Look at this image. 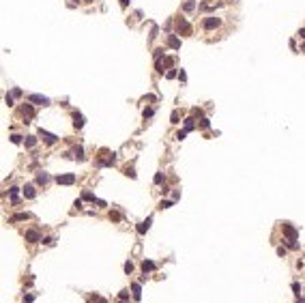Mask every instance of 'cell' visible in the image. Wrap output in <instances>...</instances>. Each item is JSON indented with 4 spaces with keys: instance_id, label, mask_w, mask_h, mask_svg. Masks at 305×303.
<instances>
[{
    "instance_id": "cell-10",
    "label": "cell",
    "mask_w": 305,
    "mask_h": 303,
    "mask_svg": "<svg viewBox=\"0 0 305 303\" xmlns=\"http://www.w3.org/2000/svg\"><path fill=\"white\" fill-rule=\"evenodd\" d=\"M26 241L28 243H37V241H41V237H39L37 230H26Z\"/></svg>"
},
{
    "instance_id": "cell-20",
    "label": "cell",
    "mask_w": 305,
    "mask_h": 303,
    "mask_svg": "<svg viewBox=\"0 0 305 303\" xmlns=\"http://www.w3.org/2000/svg\"><path fill=\"white\" fill-rule=\"evenodd\" d=\"M193 127H196V118H185V129L191 131Z\"/></svg>"
},
{
    "instance_id": "cell-38",
    "label": "cell",
    "mask_w": 305,
    "mask_h": 303,
    "mask_svg": "<svg viewBox=\"0 0 305 303\" xmlns=\"http://www.w3.org/2000/svg\"><path fill=\"white\" fill-rule=\"evenodd\" d=\"M110 219H114V221H121V215H118V213H110Z\"/></svg>"
},
{
    "instance_id": "cell-4",
    "label": "cell",
    "mask_w": 305,
    "mask_h": 303,
    "mask_svg": "<svg viewBox=\"0 0 305 303\" xmlns=\"http://www.w3.org/2000/svg\"><path fill=\"white\" fill-rule=\"evenodd\" d=\"M56 183H60V185H73L75 183V174H58L56 176Z\"/></svg>"
},
{
    "instance_id": "cell-25",
    "label": "cell",
    "mask_w": 305,
    "mask_h": 303,
    "mask_svg": "<svg viewBox=\"0 0 305 303\" xmlns=\"http://www.w3.org/2000/svg\"><path fill=\"white\" fill-rule=\"evenodd\" d=\"M211 127V121L209 118H200V129H209Z\"/></svg>"
},
{
    "instance_id": "cell-5",
    "label": "cell",
    "mask_w": 305,
    "mask_h": 303,
    "mask_svg": "<svg viewBox=\"0 0 305 303\" xmlns=\"http://www.w3.org/2000/svg\"><path fill=\"white\" fill-rule=\"evenodd\" d=\"M284 234L288 237V241H286V243H290V241H297V230H294L290 224H284Z\"/></svg>"
},
{
    "instance_id": "cell-19",
    "label": "cell",
    "mask_w": 305,
    "mask_h": 303,
    "mask_svg": "<svg viewBox=\"0 0 305 303\" xmlns=\"http://www.w3.org/2000/svg\"><path fill=\"white\" fill-rule=\"evenodd\" d=\"M24 144H26L28 148H32V146H37V138H35V135H26V140H24Z\"/></svg>"
},
{
    "instance_id": "cell-35",
    "label": "cell",
    "mask_w": 305,
    "mask_h": 303,
    "mask_svg": "<svg viewBox=\"0 0 305 303\" xmlns=\"http://www.w3.org/2000/svg\"><path fill=\"white\" fill-rule=\"evenodd\" d=\"M178 80H180V82H187V73H185V71H183V69H180V71H178Z\"/></svg>"
},
{
    "instance_id": "cell-32",
    "label": "cell",
    "mask_w": 305,
    "mask_h": 303,
    "mask_svg": "<svg viewBox=\"0 0 305 303\" xmlns=\"http://www.w3.org/2000/svg\"><path fill=\"white\" fill-rule=\"evenodd\" d=\"M170 118H172V123H180V121H178V118H180V114H178V110H174V112H172V116H170Z\"/></svg>"
},
{
    "instance_id": "cell-31",
    "label": "cell",
    "mask_w": 305,
    "mask_h": 303,
    "mask_svg": "<svg viewBox=\"0 0 305 303\" xmlns=\"http://www.w3.org/2000/svg\"><path fill=\"white\" fill-rule=\"evenodd\" d=\"M153 114H155V110H153V108H144V118H150Z\"/></svg>"
},
{
    "instance_id": "cell-24",
    "label": "cell",
    "mask_w": 305,
    "mask_h": 303,
    "mask_svg": "<svg viewBox=\"0 0 305 303\" xmlns=\"http://www.w3.org/2000/svg\"><path fill=\"white\" fill-rule=\"evenodd\" d=\"M82 200H90V202H97L95 194H90V191H84V194H82Z\"/></svg>"
},
{
    "instance_id": "cell-26",
    "label": "cell",
    "mask_w": 305,
    "mask_h": 303,
    "mask_svg": "<svg viewBox=\"0 0 305 303\" xmlns=\"http://www.w3.org/2000/svg\"><path fill=\"white\" fill-rule=\"evenodd\" d=\"M163 178H166V176H163V172H157V174H155V178H153V183H155V185H159Z\"/></svg>"
},
{
    "instance_id": "cell-21",
    "label": "cell",
    "mask_w": 305,
    "mask_h": 303,
    "mask_svg": "<svg viewBox=\"0 0 305 303\" xmlns=\"http://www.w3.org/2000/svg\"><path fill=\"white\" fill-rule=\"evenodd\" d=\"M118 299H121V303H129V292L127 290H121L118 292Z\"/></svg>"
},
{
    "instance_id": "cell-28",
    "label": "cell",
    "mask_w": 305,
    "mask_h": 303,
    "mask_svg": "<svg viewBox=\"0 0 305 303\" xmlns=\"http://www.w3.org/2000/svg\"><path fill=\"white\" fill-rule=\"evenodd\" d=\"M166 78L168 80H174V78H178V73H176L174 69H170V71H166Z\"/></svg>"
},
{
    "instance_id": "cell-36",
    "label": "cell",
    "mask_w": 305,
    "mask_h": 303,
    "mask_svg": "<svg viewBox=\"0 0 305 303\" xmlns=\"http://www.w3.org/2000/svg\"><path fill=\"white\" fill-rule=\"evenodd\" d=\"M185 135H187V129L178 131V133H176V140H185Z\"/></svg>"
},
{
    "instance_id": "cell-11",
    "label": "cell",
    "mask_w": 305,
    "mask_h": 303,
    "mask_svg": "<svg viewBox=\"0 0 305 303\" xmlns=\"http://www.w3.org/2000/svg\"><path fill=\"white\" fill-rule=\"evenodd\" d=\"M168 47H170V49H178V47H180V39H178L176 35H170V37H168Z\"/></svg>"
},
{
    "instance_id": "cell-9",
    "label": "cell",
    "mask_w": 305,
    "mask_h": 303,
    "mask_svg": "<svg viewBox=\"0 0 305 303\" xmlns=\"http://www.w3.org/2000/svg\"><path fill=\"white\" fill-rule=\"evenodd\" d=\"M67 157H75V159L82 161V159H84V148H82V146H75L71 153H67Z\"/></svg>"
},
{
    "instance_id": "cell-27",
    "label": "cell",
    "mask_w": 305,
    "mask_h": 303,
    "mask_svg": "<svg viewBox=\"0 0 305 303\" xmlns=\"http://www.w3.org/2000/svg\"><path fill=\"white\" fill-rule=\"evenodd\" d=\"M172 207V200H161L159 202V209H170Z\"/></svg>"
},
{
    "instance_id": "cell-6",
    "label": "cell",
    "mask_w": 305,
    "mask_h": 303,
    "mask_svg": "<svg viewBox=\"0 0 305 303\" xmlns=\"http://www.w3.org/2000/svg\"><path fill=\"white\" fill-rule=\"evenodd\" d=\"M39 138L45 140L47 144H54V142L58 140V135H54V133H49V131H45V129H39Z\"/></svg>"
},
{
    "instance_id": "cell-30",
    "label": "cell",
    "mask_w": 305,
    "mask_h": 303,
    "mask_svg": "<svg viewBox=\"0 0 305 303\" xmlns=\"http://www.w3.org/2000/svg\"><path fill=\"white\" fill-rule=\"evenodd\" d=\"M13 97H15V95H13V92H11V95H6V97H4V103H6V105H9V108H11V105H13Z\"/></svg>"
},
{
    "instance_id": "cell-22",
    "label": "cell",
    "mask_w": 305,
    "mask_h": 303,
    "mask_svg": "<svg viewBox=\"0 0 305 303\" xmlns=\"http://www.w3.org/2000/svg\"><path fill=\"white\" fill-rule=\"evenodd\" d=\"M193 9H196V2H193V0H189V2H185V4H183V11H187V13H189V11H193Z\"/></svg>"
},
{
    "instance_id": "cell-37",
    "label": "cell",
    "mask_w": 305,
    "mask_h": 303,
    "mask_svg": "<svg viewBox=\"0 0 305 303\" xmlns=\"http://www.w3.org/2000/svg\"><path fill=\"white\" fill-rule=\"evenodd\" d=\"M35 301V295H26V297H24V303H32Z\"/></svg>"
},
{
    "instance_id": "cell-43",
    "label": "cell",
    "mask_w": 305,
    "mask_h": 303,
    "mask_svg": "<svg viewBox=\"0 0 305 303\" xmlns=\"http://www.w3.org/2000/svg\"><path fill=\"white\" fill-rule=\"evenodd\" d=\"M129 4V0H121V6H127Z\"/></svg>"
},
{
    "instance_id": "cell-7",
    "label": "cell",
    "mask_w": 305,
    "mask_h": 303,
    "mask_svg": "<svg viewBox=\"0 0 305 303\" xmlns=\"http://www.w3.org/2000/svg\"><path fill=\"white\" fill-rule=\"evenodd\" d=\"M150 224H153V217H146L142 224H138V234H144V232H148Z\"/></svg>"
},
{
    "instance_id": "cell-2",
    "label": "cell",
    "mask_w": 305,
    "mask_h": 303,
    "mask_svg": "<svg viewBox=\"0 0 305 303\" xmlns=\"http://www.w3.org/2000/svg\"><path fill=\"white\" fill-rule=\"evenodd\" d=\"M219 22L217 17H204V22H202V28L204 30H215V28H219Z\"/></svg>"
},
{
    "instance_id": "cell-46",
    "label": "cell",
    "mask_w": 305,
    "mask_h": 303,
    "mask_svg": "<svg viewBox=\"0 0 305 303\" xmlns=\"http://www.w3.org/2000/svg\"><path fill=\"white\" fill-rule=\"evenodd\" d=\"M213 2H215V0H213Z\"/></svg>"
},
{
    "instance_id": "cell-14",
    "label": "cell",
    "mask_w": 305,
    "mask_h": 303,
    "mask_svg": "<svg viewBox=\"0 0 305 303\" xmlns=\"http://www.w3.org/2000/svg\"><path fill=\"white\" fill-rule=\"evenodd\" d=\"M26 219H30L28 213H17V215L9 217V224H15V221H26Z\"/></svg>"
},
{
    "instance_id": "cell-16",
    "label": "cell",
    "mask_w": 305,
    "mask_h": 303,
    "mask_svg": "<svg viewBox=\"0 0 305 303\" xmlns=\"http://www.w3.org/2000/svg\"><path fill=\"white\" fill-rule=\"evenodd\" d=\"M131 292H133V299H135V301L142 299V288H140V284H131Z\"/></svg>"
},
{
    "instance_id": "cell-42",
    "label": "cell",
    "mask_w": 305,
    "mask_h": 303,
    "mask_svg": "<svg viewBox=\"0 0 305 303\" xmlns=\"http://www.w3.org/2000/svg\"><path fill=\"white\" fill-rule=\"evenodd\" d=\"M299 37H301V39H305V28H301V30H299Z\"/></svg>"
},
{
    "instance_id": "cell-1",
    "label": "cell",
    "mask_w": 305,
    "mask_h": 303,
    "mask_svg": "<svg viewBox=\"0 0 305 303\" xmlns=\"http://www.w3.org/2000/svg\"><path fill=\"white\" fill-rule=\"evenodd\" d=\"M176 30H178L180 35H185V37L191 35V26H189V22H187L185 17H178V19H176Z\"/></svg>"
},
{
    "instance_id": "cell-8",
    "label": "cell",
    "mask_w": 305,
    "mask_h": 303,
    "mask_svg": "<svg viewBox=\"0 0 305 303\" xmlns=\"http://www.w3.org/2000/svg\"><path fill=\"white\" fill-rule=\"evenodd\" d=\"M19 112H22V116H24V118H32V116H35V110H32V105H30V103H24Z\"/></svg>"
},
{
    "instance_id": "cell-12",
    "label": "cell",
    "mask_w": 305,
    "mask_h": 303,
    "mask_svg": "<svg viewBox=\"0 0 305 303\" xmlns=\"http://www.w3.org/2000/svg\"><path fill=\"white\" fill-rule=\"evenodd\" d=\"M73 125H75V129H82L84 127V116L80 112H73Z\"/></svg>"
},
{
    "instance_id": "cell-3",
    "label": "cell",
    "mask_w": 305,
    "mask_h": 303,
    "mask_svg": "<svg viewBox=\"0 0 305 303\" xmlns=\"http://www.w3.org/2000/svg\"><path fill=\"white\" fill-rule=\"evenodd\" d=\"M28 101L35 103V105H49V99L43 95H28Z\"/></svg>"
},
{
    "instance_id": "cell-29",
    "label": "cell",
    "mask_w": 305,
    "mask_h": 303,
    "mask_svg": "<svg viewBox=\"0 0 305 303\" xmlns=\"http://www.w3.org/2000/svg\"><path fill=\"white\" fill-rule=\"evenodd\" d=\"M125 273H127V275H129V273H133V262H125Z\"/></svg>"
},
{
    "instance_id": "cell-34",
    "label": "cell",
    "mask_w": 305,
    "mask_h": 303,
    "mask_svg": "<svg viewBox=\"0 0 305 303\" xmlns=\"http://www.w3.org/2000/svg\"><path fill=\"white\" fill-rule=\"evenodd\" d=\"M125 174H127V176H131V178H135V172H133V168H131V166H127V168H125Z\"/></svg>"
},
{
    "instance_id": "cell-39",
    "label": "cell",
    "mask_w": 305,
    "mask_h": 303,
    "mask_svg": "<svg viewBox=\"0 0 305 303\" xmlns=\"http://www.w3.org/2000/svg\"><path fill=\"white\" fill-rule=\"evenodd\" d=\"M73 207H75V209H82V198H80V200H75V202H73Z\"/></svg>"
},
{
    "instance_id": "cell-23",
    "label": "cell",
    "mask_w": 305,
    "mask_h": 303,
    "mask_svg": "<svg viewBox=\"0 0 305 303\" xmlns=\"http://www.w3.org/2000/svg\"><path fill=\"white\" fill-rule=\"evenodd\" d=\"M41 243H45V245H49V247H52V245H56V239H54V237H43V239H41Z\"/></svg>"
},
{
    "instance_id": "cell-41",
    "label": "cell",
    "mask_w": 305,
    "mask_h": 303,
    "mask_svg": "<svg viewBox=\"0 0 305 303\" xmlns=\"http://www.w3.org/2000/svg\"><path fill=\"white\" fill-rule=\"evenodd\" d=\"M90 303H92V301H90ZM95 303H108V301H105V299H101V297H97V295H95Z\"/></svg>"
},
{
    "instance_id": "cell-45",
    "label": "cell",
    "mask_w": 305,
    "mask_h": 303,
    "mask_svg": "<svg viewBox=\"0 0 305 303\" xmlns=\"http://www.w3.org/2000/svg\"><path fill=\"white\" fill-rule=\"evenodd\" d=\"M73 2H80V0H73Z\"/></svg>"
},
{
    "instance_id": "cell-17",
    "label": "cell",
    "mask_w": 305,
    "mask_h": 303,
    "mask_svg": "<svg viewBox=\"0 0 305 303\" xmlns=\"http://www.w3.org/2000/svg\"><path fill=\"white\" fill-rule=\"evenodd\" d=\"M24 196H26V198H35V196H37L35 185H26V187H24Z\"/></svg>"
},
{
    "instance_id": "cell-33",
    "label": "cell",
    "mask_w": 305,
    "mask_h": 303,
    "mask_svg": "<svg viewBox=\"0 0 305 303\" xmlns=\"http://www.w3.org/2000/svg\"><path fill=\"white\" fill-rule=\"evenodd\" d=\"M11 142H13V144H19V142H22V135L13 133V135H11Z\"/></svg>"
},
{
    "instance_id": "cell-15",
    "label": "cell",
    "mask_w": 305,
    "mask_h": 303,
    "mask_svg": "<svg viewBox=\"0 0 305 303\" xmlns=\"http://www.w3.org/2000/svg\"><path fill=\"white\" fill-rule=\"evenodd\" d=\"M155 267H157V264H155L153 260H144V262H142V271H144V273H150V271H155Z\"/></svg>"
},
{
    "instance_id": "cell-44",
    "label": "cell",
    "mask_w": 305,
    "mask_h": 303,
    "mask_svg": "<svg viewBox=\"0 0 305 303\" xmlns=\"http://www.w3.org/2000/svg\"><path fill=\"white\" fill-rule=\"evenodd\" d=\"M297 303H305V299H297Z\"/></svg>"
},
{
    "instance_id": "cell-18",
    "label": "cell",
    "mask_w": 305,
    "mask_h": 303,
    "mask_svg": "<svg viewBox=\"0 0 305 303\" xmlns=\"http://www.w3.org/2000/svg\"><path fill=\"white\" fill-rule=\"evenodd\" d=\"M47 181H49V174L47 172H39L37 174V183H39V185H45Z\"/></svg>"
},
{
    "instance_id": "cell-13",
    "label": "cell",
    "mask_w": 305,
    "mask_h": 303,
    "mask_svg": "<svg viewBox=\"0 0 305 303\" xmlns=\"http://www.w3.org/2000/svg\"><path fill=\"white\" fill-rule=\"evenodd\" d=\"M9 194H11V202L13 204H19V187H11Z\"/></svg>"
},
{
    "instance_id": "cell-40",
    "label": "cell",
    "mask_w": 305,
    "mask_h": 303,
    "mask_svg": "<svg viewBox=\"0 0 305 303\" xmlns=\"http://www.w3.org/2000/svg\"><path fill=\"white\" fill-rule=\"evenodd\" d=\"M292 290H294V292H297V295H299V290H301V286H299V284H297V282H294V284H292Z\"/></svg>"
}]
</instances>
